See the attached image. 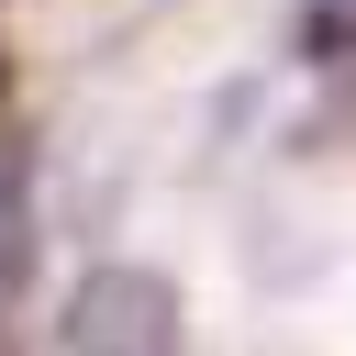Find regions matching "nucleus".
Segmentation results:
<instances>
[{"instance_id":"1","label":"nucleus","mask_w":356,"mask_h":356,"mask_svg":"<svg viewBox=\"0 0 356 356\" xmlns=\"http://www.w3.org/2000/svg\"><path fill=\"white\" fill-rule=\"evenodd\" d=\"M178 345H189V300H178L167 267L111 256V267L78 278V300H67V356H178Z\"/></svg>"},{"instance_id":"2","label":"nucleus","mask_w":356,"mask_h":356,"mask_svg":"<svg viewBox=\"0 0 356 356\" xmlns=\"http://www.w3.org/2000/svg\"><path fill=\"white\" fill-rule=\"evenodd\" d=\"M33 256H44L33 167H22V145H0V300H22V289H33Z\"/></svg>"},{"instance_id":"3","label":"nucleus","mask_w":356,"mask_h":356,"mask_svg":"<svg viewBox=\"0 0 356 356\" xmlns=\"http://www.w3.org/2000/svg\"><path fill=\"white\" fill-rule=\"evenodd\" d=\"M0 100H11V44H0Z\"/></svg>"}]
</instances>
